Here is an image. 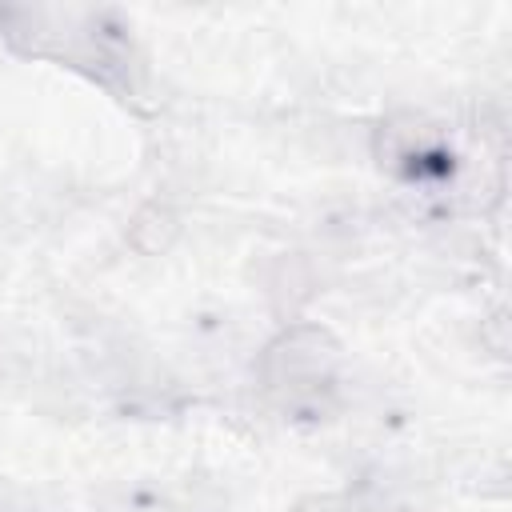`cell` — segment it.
<instances>
[{
    "label": "cell",
    "instance_id": "cell-1",
    "mask_svg": "<svg viewBox=\"0 0 512 512\" xmlns=\"http://www.w3.org/2000/svg\"><path fill=\"white\" fill-rule=\"evenodd\" d=\"M332 348H328V336L316 332V328H304V332H292L284 336L276 348H272V372L268 380L276 388H288V396H304V392H316L332 380Z\"/></svg>",
    "mask_w": 512,
    "mask_h": 512
}]
</instances>
